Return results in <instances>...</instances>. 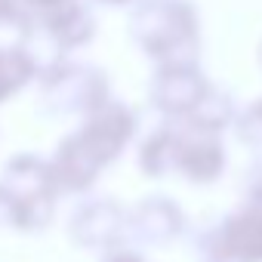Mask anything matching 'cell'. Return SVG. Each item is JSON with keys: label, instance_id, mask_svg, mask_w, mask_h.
<instances>
[{"label": "cell", "instance_id": "cell-1", "mask_svg": "<svg viewBox=\"0 0 262 262\" xmlns=\"http://www.w3.org/2000/svg\"><path fill=\"white\" fill-rule=\"evenodd\" d=\"M139 136V114L120 99L105 102L102 108L80 117V123L65 133L53 155L50 167L65 198H83L96 188L99 176L114 167L126 148Z\"/></svg>", "mask_w": 262, "mask_h": 262}, {"label": "cell", "instance_id": "cell-2", "mask_svg": "<svg viewBox=\"0 0 262 262\" xmlns=\"http://www.w3.org/2000/svg\"><path fill=\"white\" fill-rule=\"evenodd\" d=\"M62 188L53 176L50 158L34 151H19L0 167V207L7 231L43 234L59 213Z\"/></svg>", "mask_w": 262, "mask_h": 262}, {"label": "cell", "instance_id": "cell-3", "mask_svg": "<svg viewBox=\"0 0 262 262\" xmlns=\"http://www.w3.org/2000/svg\"><path fill=\"white\" fill-rule=\"evenodd\" d=\"M129 37L151 65L201 62V10L194 0H142L129 13Z\"/></svg>", "mask_w": 262, "mask_h": 262}, {"label": "cell", "instance_id": "cell-4", "mask_svg": "<svg viewBox=\"0 0 262 262\" xmlns=\"http://www.w3.org/2000/svg\"><path fill=\"white\" fill-rule=\"evenodd\" d=\"M37 93L53 114H77V117H86L90 111L114 99L108 71H102L93 62H77L71 56L40 71Z\"/></svg>", "mask_w": 262, "mask_h": 262}, {"label": "cell", "instance_id": "cell-5", "mask_svg": "<svg viewBox=\"0 0 262 262\" xmlns=\"http://www.w3.org/2000/svg\"><path fill=\"white\" fill-rule=\"evenodd\" d=\"M129 207L111 194H83L65 216V237L74 250L111 253L126 244Z\"/></svg>", "mask_w": 262, "mask_h": 262}, {"label": "cell", "instance_id": "cell-6", "mask_svg": "<svg viewBox=\"0 0 262 262\" xmlns=\"http://www.w3.org/2000/svg\"><path fill=\"white\" fill-rule=\"evenodd\" d=\"M173 126H176L173 176H179L188 185H216L228 170L225 133L194 117L173 120Z\"/></svg>", "mask_w": 262, "mask_h": 262}, {"label": "cell", "instance_id": "cell-7", "mask_svg": "<svg viewBox=\"0 0 262 262\" xmlns=\"http://www.w3.org/2000/svg\"><path fill=\"white\" fill-rule=\"evenodd\" d=\"M216 83L207 77L201 62H173L155 65L148 80V105L161 114V120H185L201 111Z\"/></svg>", "mask_w": 262, "mask_h": 262}, {"label": "cell", "instance_id": "cell-8", "mask_svg": "<svg viewBox=\"0 0 262 262\" xmlns=\"http://www.w3.org/2000/svg\"><path fill=\"white\" fill-rule=\"evenodd\" d=\"M198 253L228 262H262V204L241 201L213 228L201 234Z\"/></svg>", "mask_w": 262, "mask_h": 262}, {"label": "cell", "instance_id": "cell-9", "mask_svg": "<svg viewBox=\"0 0 262 262\" xmlns=\"http://www.w3.org/2000/svg\"><path fill=\"white\" fill-rule=\"evenodd\" d=\"M188 231V213L170 194H145L129 207L126 244L129 247H170Z\"/></svg>", "mask_w": 262, "mask_h": 262}, {"label": "cell", "instance_id": "cell-10", "mask_svg": "<svg viewBox=\"0 0 262 262\" xmlns=\"http://www.w3.org/2000/svg\"><path fill=\"white\" fill-rule=\"evenodd\" d=\"M37 77H40V65L22 40L0 43V105L13 102L19 93L37 83Z\"/></svg>", "mask_w": 262, "mask_h": 262}, {"label": "cell", "instance_id": "cell-11", "mask_svg": "<svg viewBox=\"0 0 262 262\" xmlns=\"http://www.w3.org/2000/svg\"><path fill=\"white\" fill-rule=\"evenodd\" d=\"M173 151H176V126L173 120H161L155 129L136 142V167L145 179H170L173 176Z\"/></svg>", "mask_w": 262, "mask_h": 262}, {"label": "cell", "instance_id": "cell-12", "mask_svg": "<svg viewBox=\"0 0 262 262\" xmlns=\"http://www.w3.org/2000/svg\"><path fill=\"white\" fill-rule=\"evenodd\" d=\"M231 133L241 145H247L250 151H262V96L259 99H250L241 111H237V120L231 126Z\"/></svg>", "mask_w": 262, "mask_h": 262}, {"label": "cell", "instance_id": "cell-13", "mask_svg": "<svg viewBox=\"0 0 262 262\" xmlns=\"http://www.w3.org/2000/svg\"><path fill=\"white\" fill-rule=\"evenodd\" d=\"M31 25V16L19 7V0H0V31L13 28L16 37H22Z\"/></svg>", "mask_w": 262, "mask_h": 262}, {"label": "cell", "instance_id": "cell-14", "mask_svg": "<svg viewBox=\"0 0 262 262\" xmlns=\"http://www.w3.org/2000/svg\"><path fill=\"white\" fill-rule=\"evenodd\" d=\"M241 201H259V204H262V158H259V161H253V164L244 170Z\"/></svg>", "mask_w": 262, "mask_h": 262}, {"label": "cell", "instance_id": "cell-15", "mask_svg": "<svg viewBox=\"0 0 262 262\" xmlns=\"http://www.w3.org/2000/svg\"><path fill=\"white\" fill-rule=\"evenodd\" d=\"M99 262H148V259L142 256V250H139V247H129V244H123V247H117V250L105 253Z\"/></svg>", "mask_w": 262, "mask_h": 262}, {"label": "cell", "instance_id": "cell-16", "mask_svg": "<svg viewBox=\"0 0 262 262\" xmlns=\"http://www.w3.org/2000/svg\"><path fill=\"white\" fill-rule=\"evenodd\" d=\"M62 4H68V0H19V7L31 16V22H34L37 16H43V13H50V10L62 7Z\"/></svg>", "mask_w": 262, "mask_h": 262}, {"label": "cell", "instance_id": "cell-17", "mask_svg": "<svg viewBox=\"0 0 262 262\" xmlns=\"http://www.w3.org/2000/svg\"><path fill=\"white\" fill-rule=\"evenodd\" d=\"M90 4H102V7L120 10V7H136V4H142V0H90Z\"/></svg>", "mask_w": 262, "mask_h": 262}, {"label": "cell", "instance_id": "cell-18", "mask_svg": "<svg viewBox=\"0 0 262 262\" xmlns=\"http://www.w3.org/2000/svg\"><path fill=\"white\" fill-rule=\"evenodd\" d=\"M253 56H256V68L262 71V37L256 40V53H253Z\"/></svg>", "mask_w": 262, "mask_h": 262}, {"label": "cell", "instance_id": "cell-19", "mask_svg": "<svg viewBox=\"0 0 262 262\" xmlns=\"http://www.w3.org/2000/svg\"><path fill=\"white\" fill-rule=\"evenodd\" d=\"M198 262H228V259H219V256H207V253H198Z\"/></svg>", "mask_w": 262, "mask_h": 262}]
</instances>
